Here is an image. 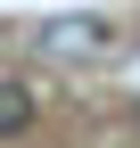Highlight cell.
Listing matches in <instances>:
<instances>
[{
	"label": "cell",
	"instance_id": "6da1fadb",
	"mask_svg": "<svg viewBox=\"0 0 140 148\" xmlns=\"http://www.w3.org/2000/svg\"><path fill=\"white\" fill-rule=\"evenodd\" d=\"M33 41H41L49 58H107V25H99V16H58V25H41Z\"/></svg>",
	"mask_w": 140,
	"mask_h": 148
},
{
	"label": "cell",
	"instance_id": "7a4b0ae2",
	"mask_svg": "<svg viewBox=\"0 0 140 148\" xmlns=\"http://www.w3.org/2000/svg\"><path fill=\"white\" fill-rule=\"evenodd\" d=\"M33 115H41V90L0 74V140H25V132H33Z\"/></svg>",
	"mask_w": 140,
	"mask_h": 148
}]
</instances>
